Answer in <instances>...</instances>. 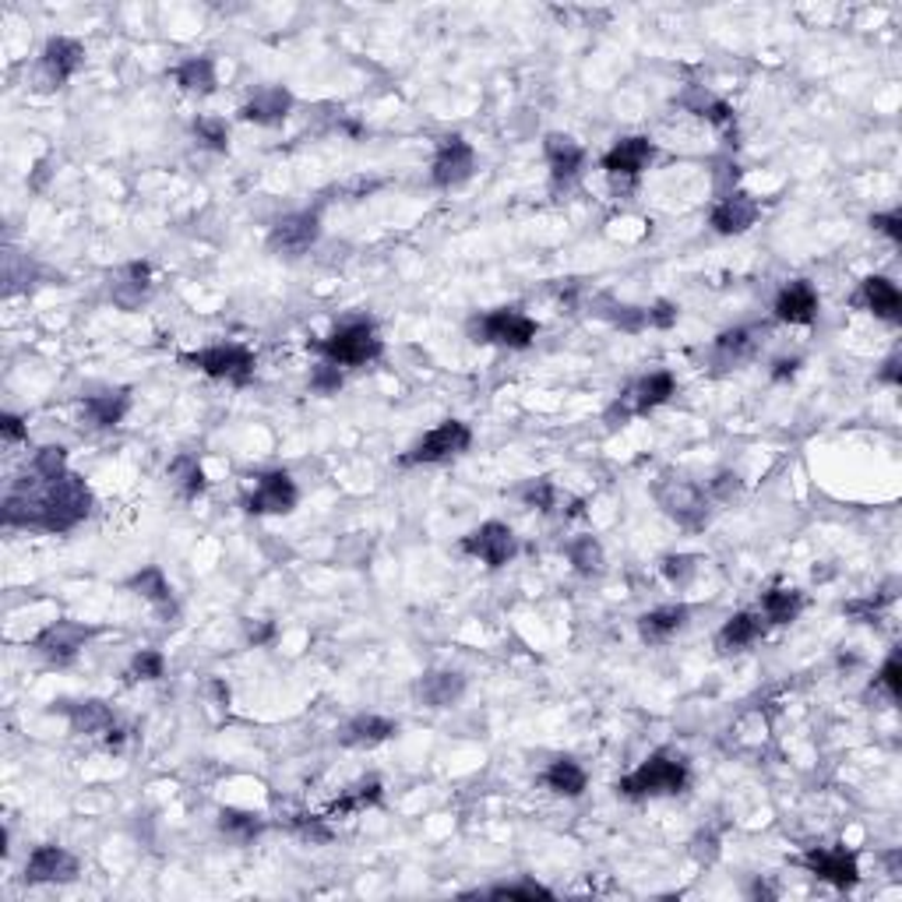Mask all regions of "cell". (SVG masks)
<instances>
[{"instance_id":"cell-27","label":"cell","mask_w":902,"mask_h":902,"mask_svg":"<svg viewBox=\"0 0 902 902\" xmlns=\"http://www.w3.org/2000/svg\"><path fill=\"white\" fill-rule=\"evenodd\" d=\"M131 409V391H106V395H89L82 402V417L89 426H96V431H109V426L124 423Z\"/></svg>"},{"instance_id":"cell-13","label":"cell","mask_w":902,"mask_h":902,"mask_svg":"<svg viewBox=\"0 0 902 902\" xmlns=\"http://www.w3.org/2000/svg\"><path fill=\"white\" fill-rule=\"evenodd\" d=\"M89 639H92V628L74 624V621H57V624L39 631V635L33 639V648L43 659L57 663V667H68V663L82 653V645Z\"/></svg>"},{"instance_id":"cell-46","label":"cell","mask_w":902,"mask_h":902,"mask_svg":"<svg viewBox=\"0 0 902 902\" xmlns=\"http://www.w3.org/2000/svg\"><path fill=\"white\" fill-rule=\"evenodd\" d=\"M311 388L318 391V395H336L342 388V371L336 367V363L321 360L318 367L311 371Z\"/></svg>"},{"instance_id":"cell-28","label":"cell","mask_w":902,"mask_h":902,"mask_svg":"<svg viewBox=\"0 0 902 902\" xmlns=\"http://www.w3.org/2000/svg\"><path fill=\"white\" fill-rule=\"evenodd\" d=\"M688 617L691 610L684 604H677V607H656V610H648L639 617V635L642 642L648 645H663V642H670L680 628L688 624Z\"/></svg>"},{"instance_id":"cell-38","label":"cell","mask_w":902,"mask_h":902,"mask_svg":"<svg viewBox=\"0 0 902 902\" xmlns=\"http://www.w3.org/2000/svg\"><path fill=\"white\" fill-rule=\"evenodd\" d=\"M169 480L173 487H177V494L180 497H198L204 487H209V480H204V469L195 455H177L169 462Z\"/></svg>"},{"instance_id":"cell-43","label":"cell","mask_w":902,"mask_h":902,"mask_svg":"<svg viewBox=\"0 0 902 902\" xmlns=\"http://www.w3.org/2000/svg\"><path fill=\"white\" fill-rule=\"evenodd\" d=\"M166 673V659L160 648H141V653L131 656V667H128V680H160Z\"/></svg>"},{"instance_id":"cell-19","label":"cell","mask_w":902,"mask_h":902,"mask_svg":"<svg viewBox=\"0 0 902 902\" xmlns=\"http://www.w3.org/2000/svg\"><path fill=\"white\" fill-rule=\"evenodd\" d=\"M853 304L870 311L875 318L889 321V325L902 321V293H899V286H895L889 276H867L860 282L857 296H853Z\"/></svg>"},{"instance_id":"cell-34","label":"cell","mask_w":902,"mask_h":902,"mask_svg":"<svg viewBox=\"0 0 902 902\" xmlns=\"http://www.w3.org/2000/svg\"><path fill=\"white\" fill-rule=\"evenodd\" d=\"M804 610V593L800 589H769L762 596V621L769 624H794Z\"/></svg>"},{"instance_id":"cell-9","label":"cell","mask_w":902,"mask_h":902,"mask_svg":"<svg viewBox=\"0 0 902 902\" xmlns=\"http://www.w3.org/2000/svg\"><path fill=\"white\" fill-rule=\"evenodd\" d=\"M321 236V215L318 212H293L282 215L268 233V250L282 258H300L318 244Z\"/></svg>"},{"instance_id":"cell-45","label":"cell","mask_w":902,"mask_h":902,"mask_svg":"<svg viewBox=\"0 0 902 902\" xmlns=\"http://www.w3.org/2000/svg\"><path fill=\"white\" fill-rule=\"evenodd\" d=\"M875 688H881L885 694H889V702L902 699V663H899V653H892L889 659H885V667L875 677Z\"/></svg>"},{"instance_id":"cell-35","label":"cell","mask_w":902,"mask_h":902,"mask_svg":"<svg viewBox=\"0 0 902 902\" xmlns=\"http://www.w3.org/2000/svg\"><path fill=\"white\" fill-rule=\"evenodd\" d=\"M564 553H567V561H572V567L582 578L599 575L604 572V564H607L604 543H599L596 536H575V540L564 547Z\"/></svg>"},{"instance_id":"cell-25","label":"cell","mask_w":902,"mask_h":902,"mask_svg":"<svg viewBox=\"0 0 902 902\" xmlns=\"http://www.w3.org/2000/svg\"><path fill=\"white\" fill-rule=\"evenodd\" d=\"M466 691V677L458 670H431L417 680V699L426 708H448L462 699Z\"/></svg>"},{"instance_id":"cell-6","label":"cell","mask_w":902,"mask_h":902,"mask_svg":"<svg viewBox=\"0 0 902 902\" xmlns=\"http://www.w3.org/2000/svg\"><path fill=\"white\" fill-rule=\"evenodd\" d=\"M180 363H187L191 371H201L215 377V382H230L236 388L250 385V377H255V353L244 350V345L236 342H226V345H209V350H198V353H180Z\"/></svg>"},{"instance_id":"cell-20","label":"cell","mask_w":902,"mask_h":902,"mask_svg":"<svg viewBox=\"0 0 902 902\" xmlns=\"http://www.w3.org/2000/svg\"><path fill=\"white\" fill-rule=\"evenodd\" d=\"M395 734H399V723H395V719L374 716V712H363V716H353L350 723L342 726L339 743H342V748L371 751V748H377V743L391 740Z\"/></svg>"},{"instance_id":"cell-3","label":"cell","mask_w":902,"mask_h":902,"mask_svg":"<svg viewBox=\"0 0 902 902\" xmlns=\"http://www.w3.org/2000/svg\"><path fill=\"white\" fill-rule=\"evenodd\" d=\"M314 353H321L336 367H363L385 353V342L377 336V328L371 321H345L331 336L311 342Z\"/></svg>"},{"instance_id":"cell-32","label":"cell","mask_w":902,"mask_h":902,"mask_svg":"<svg viewBox=\"0 0 902 902\" xmlns=\"http://www.w3.org/2000/svg\"><path fill=\"white\" fill-rule=\"evenodd\" d=\"M543 786L558 797H582L585 786H589V775L572 758H558L543 769Z\"/></svg>"},{"instance_id":"cell-5","label":"cell","mask_w":902,"mask_h":902,"mask_svg":"<svg viewBox=\"0 0 902 902\" xmlns=\"http://www.w3.org/2000/svg\"><path fill=\"white\" fill-rule=\"evenodd\" d=\"M536 331V325L529 314H522L518 307H497L483 314V318H472L469 325V336L472 342H483V345H504V350H529Z\"/></svg>"},{"instance_id":"cell-16","label":"cell","mask_w":902,"mask_h":902,"mask_svg":"<svg viewBox=\"0 0 902 902\" xmlns=\"http://www.w3.org/2000/svg\"><path fill=\"white\" fill-rule=\"evenodd\" d=\"M758 215H762V209H758V201L748 191H730L712 204L708 223L719 236H740L758 223Z\"/></svg>"},{"instance_id":"cell-37","label":"cell","mask_w":902,"mask_h":902,"mask_svg":"<svg viewBox=\"0 0 902 902\" xmlns=\"http://www.w3.org/2000/svg\"><path fill=\"white\" fill-rule=\"evenodd\" d=\"M754 350H758V331L754 328H730V331H723L716 342H712V353H716L723 363H740V360L754 356Z\"/></svg>"},{"instance_id":"cell-52","label":"cell","mask_w":902,"mask_h":902,"mask_svg":"<svg viewBox=\"0 0 902 902\" xmlns=\"http://www.w3.org/2000/svg\"><path fill=\"white\" fill-rule=\"evenodd\" d=\"M0 437H4L8 445H14V441H22V437H28L25 420L14 417V413H4V417H0Z\"/></svg>"},{"instance_id":"cell-11","label":"cell","mask_w":902,"mask_h":902,"mask_svg":"<svg viewBox=\"0 0 902 902\" xmlns=\"http://www.w3.org/2000/svg\"><path fill=\"white\" fill-rule=\"evenodd\" d=\"M458 547H462V553H469V558L483 561L487 567H504L515 558L518 540H515V532L504 526V522H483L480 529H472L469 536H462V543Z\"/></svg>"},{"instance_id":"cell-29","label":"cell","mask_w":902,"mask_h":902,"mask_svg":"<svg viewBox=\"0 0 902 902\" xmlns=\"http://www.w3.org/2000/svg\"><path fill=\"white\" fill-rule=\"evenodd\" d=\"M152 293V272H149V265H124L120 272H117V282H114V304L124 307V311H134L141 307L149 300Z\"/></svg>"},{"instance_id":"cell-10","label":"cell","mask_w":902,"mask_h":902,"mask_svg":"<svg viewBox=\"0 0 902 902\" xmlns=\"http://www.w3.org/2000/svg\"><path fill=\"white\" fill-rule=\"evenodd\" d=\"M472 169H477V152L462 138V134H448L437 141V152H434V166H431V180L434 187H452L466 184L472 177Z\"/></svg>"},{"instance_id":"cell-47","label":"cell","mask_w":902,"mask_h":902,"mask_svg":"<svg viewBox=\"0 0 902 902\" xmlns=\"http://www.w3.org/2000/svg\"><path fill=\"white\" fill-rule=\"evenodd\" d=\"M490 899H553L550 889H543V885H536V881H522V885H497V889H490L487 892Z\"/></svg>"},{"instance_id":"cell-53","label":"cell","mask_w":902,"mask_h":902,"mask_svg":"<svg viewBox=\"0 0 902 902\" xmlns=\"http://www.w3.org/2000/svg\"><path fill=\"white\" fill-rule=\"evenodd\" d=\"M244 635H247L250 645H265V642H272L276 624H268V621H247V624H244Z\"/></svg>"},{"instance_id":"cell-30","label":"cell","mask_w":902,"mask_h":902,"mask_svg":"<svg viewBox=\"0 0 902 902\" xmlns=\"http://www.w3.org/2000/svg\"><path fill=\"white\" fill-rule=\"evenodd\" d=\"M128 589L134 596L145 599V604H152L163 617L177 613V604H173V589H169V582H166V575L160 572V567H141V572H134L128 578Z\"/></svg>"},{"instance_id":"cell-44","label":"cell","mask_w":902,"mask_h":902,"mask_svg":"<svg viewBox=\"0 0 902 902\" xmlns=\"http://www.w3.org/2000/svg\"><path fill=\"white\" fill-rule=\"evenodd\" d=\"M518 497L526 508H536V512H553V504H558V487L550 480H529L526 487L518 490Z\"/></svg>"},{"instance_id":"cell-12","label":"cell","mask_w":902,"mask_h":902,"mask_svg":"<svg viewBox=\"0 0 902 902\" xmlns=\"http://www.w3.org/2000/svg\"><path fill=\"white\" fill-rule=\"evenodd\" d=\"M300 501V490L293 483V477L286 469H272L255 483L247 497V512L250 515H290Z\"/></svg>"},{"instance_id":"cell-22","label":"cell","mask_w":902,"mask_h":902,"mask_svg":"<svg viewBox=\"0 0 902 902\" xmlns=\"http://www.w3.org/2000/svg\"><path fill=\"white\" fill-rule=\"evenodd\" d=\"M772 311L783 325H811L818 318V290L804 279L789 282V286L775 296Z\"/></svg>"},{"instance_id":"cell-41","label":"cell","mask_w":902,"mask_h":902,"mask_svg":"<svg viewBox=\"0 0 902 902\" xmlns=\"http://www.w3.org/2000/svg\"><path fill=\"white\" fill-rule=\"evenodd\" d=\"M33 472L43 480V483H54L60 480L68 472V448H60V445H46L36 452L33 458Z\"/></svg>"},{"instance_id":"cell-54","label":"cell","mask_w":902,"mask_h":902,"mask_svg":"<svg viewBox=\"0 0 902 902\" xmlns=\"http://www.w3.org/2000/svg\"><path fill=\"white\" fill-rule=\"evenodd\" d=\"M878 382H881V385H899V382H902L899 356H889V360H885V367L878 371Z\"/></svg>"},{"instance_id":"cell-17","label":"cell","mask_w":902,"mask_h":902,"mask_svg":"<svg viewBox=\"0 0 902 902\" xmlns=\"http://www.w3.org/2000/svg\"><path fill=\"white\" fill-rule=\"evenodd\" d=\"M78 878V860L65 846H36L25 860L28 885H68Z\"/></svg>"},{"instance_id":"cell-24","label":"cell","mask_w":902,"mask_h":902,"mask_svg":"<svg viewBox=\"0 0 902 902\" xmlns=\"http://www.w3.org/2000/svg\"><path fill=\"white\" fill-rule=\"evenodd\" d=\"M60 705H65V716H68V723H71V730L82 734V737H106V734L117 726L114 708H109L106 702H99V699L60 702Z\"/></svg>"},{"instance_id":"cell-36","label":"cell","mask_w":902,"mask_h":902,"mask_svg":"<svg viewBox=\"0 0 902 902\" xmlns=\"http://www.w3.org/2000/svg\"><path fill=\"white\" fill-rule=\"evenodd\" d=\"M374 804H382V780H360L328 807V815H339V818L356 815V811H367Z\"/></svg>"},{"instance_id":"cell-48","label":"cell","mask_w":902,"mask_h":902,"mask_svg":"<svg viewBox=\"0 0 902 902\" xmlns=\"http://www.w3.org/2000/svg\"><path fill=\"white\" fill-rule=\"evenodd\" d=\"M293 832H296L300 839H307V843H328V839H331V832H328V825H325V818H318V815H300V818H293Z\"/></svg>"},{"instance_id":"cell-1","label":"cell","mask_w":902,"mask_h":902,"mask_svg":"<svg viewBox=\"0 0 902 902\" xmlns=\"http://www.w3.org/2000/svg\"><path fill=\"white\" fill-rule=\"evenodd\" d=\"M688 780H691V769L684 758L673 751H656V754H648L635 772L617 783V794H624L631 800L673 797V794H684Z\"/></svg>"},{"instance_id":"cell-23","label":"cell","mask_w":902,"mask_h":902,"mask_svg":"<svg viewBox=\"0 0 902 902\" xmlns=\"http://www.w3.org/2000/svg\"><path fill=\"white\" fill-rule=\"evenodd\" d=\"M765 635V621L762 613H751V610H740L734 617H726L723 628L716 631V653L730 656V653H743L748 645H754L758 639Z\"/></svg>"},{"instance_id":"cell-14","label":"cell","mask_w":902,"mask_h":902,"mask_svg":"<svg viewBox=\"0 0 902 902\" xmlns=\"http://www.w3.org/2000/svg\"><path fill=\"white\" fill-rule=\"evenodd\" d=\"M656 160V145L642 134L621 138L617 145L604 155V169L610 180H639L642 169H648Z\"/></svg>"},{"instance_id":"cell-15","label":"cell","mask_w":902,"mask_h":902,"mask_svg":"<svg viewBox=\"0 0 902 902\" xmlns=\"http://www.w3.org/2000/svg\"><path fill=\"white\" fill-rule=\"evenodd\" d=\"M800 864L811 870L818 881L832 885V889H839V892H846L860 881L857 857H853L850 850H811V853H804Z\"/></svg>"},{"instance_id":"cell-26","label":"cell","mask_w":902,"mask_h":902,"mask_svg":"<svg viewBox=\"0 0 902 902\" xmlns=\"http://www.w3.org/2000/svg\"><path fill=\"white\" fill-rule=\"evenodd\" d=\"M673 391H677V377L670 371H653V374H645L631 391H624V399L631 402V413L642 417L648 409H659L663 402H670Z\"/></svg>"},{"instance_id":"cell-21","label":"cell","mask_w":902,"mask_h":902,"mask_svg":"<svg viewBox=\"0 0 902 902\" xmlns=\"http://www.w3.org/2000/svg\"><path fill=\"white\" fill-rule=\"evenodd\" d=\"M543 155L550 163V177L558 184L575 180L582 173V166H585V149L572 134H561V131H553V134L543 138Z\"/></svg>"},{"instance_id":"cell-2","label":"cell","mask_w":902,"mask_h":902,"mask_svg":"<svg viewBox=\"0 0 902 902\" xmlns=\"http://www.w3.org/2000/svg\"><path fill=\"white\" fill-rule=\"evenodd\" d=\"M653 497L663 512H667L677 526H684L691 532H699L708 526V518H712V497H708V490H702L694 480L688 477H673V472H667V477H659L656 487H653Z\"/></svg>"},{"instance_id":"cell-33","label":"cell","mask_w":902,"mask_h":902,"mask_svg":"<svg viewBox=\"0 0 902 902\" xmlns=\"http://www.w3.org/2000/svg\"><path fill=\"white\" fill-rule=\"evenodd\" d=\"M593 314H596V318L610 321L613 328L628 331V336H639V331L648 328V307L617 304L613 296H596V300H593Z\"/></svg>"},{"instance_id":"cell-39","label":"cell","mask_w":902,"mask_h":902,"mask_svg":"<svg viewBox=\"0 0 902 902\" xmlns=\"http://www.w3.org/2000/svg\"><path fill=\"white\" fill-rule=\"evenodd\" d=\"M219 832L230 835L233 843H250L265 832V821L250 811H241V807H223L219 811Z\"/></svg>"},{"instance_id":"cell-42","label":"cell","mask_w":902,"mask_h":902,"mask_svg":"<svg viewBox=\"0 0 902 902\" xmlns=\"http://www.w3.org/2000/svg\"><path fill=\"white\" fill-rule=\"evenodd\" d=\"M699 567H702V558H694V553H667V558L659 561L663 578L673 585H688L694 575H699Z\"/></svg>"},{"instance_id":"cell-40","label":"cell","mask_w":902,"mask_h":902,"mask_svg":"<svg viewBox=\"0 0 902 902\" xmlns=\"http://www.w3.org/2000/svg\"><path fill=\"white\" fill-rule=\"evenodd\" d=\"M195 138H198V145L204 149H212V152H226L230 149V124L223 117H212V114H204L195 120Z\"/></svg>"},{"instance_id":"cell-8","label":"cell","mask_w":902,"mask_h":902,"mask_svg":"<svg viewBox=\"0 0 902 902\" xmlns=\"http://www.w3.org/2000/svg\"><path fill=\"white\" fill-rule=\"evenodd\" d=\"M85 68V46L68 36H54L43 46L39 68H36V89L54 92Z\"/></svg>"},{"instance_id":"cell-49","label":"cell","mask_w":902,"mask_h":902,"mask_svg":"<svg viewBox=\"0 0 902 902\" xmlns=\"http://www.w3.org/2000/svg\"><path fill=\"white\" fill-rule=\"evenodd\" d=\"M737 494H740V477H737V472H719V477L708 483V497L712 501H734Z\"/></svg>"},{"instance_id":"cell-50","label":"cell","mask_w":902,"mask_h":902,"mask_svg":"<svg viewBox=\"0 0 902 902\" xmlns=\"http://www.w3.org/2000/svg\"><path fill=\"white\" fill-rule=\"evenodd\" d=\"M870 230L885 233L892 244H902V215L899 212H875L870 215Z\"/></svg>"},{"instance_id":"cell-7","label":"cell","mask_w":902,"mask_h":902,"mask_svg":"<svg viewBox=\"0 0 902 902\" xmlns=\"http://www.w3.org/2000/svg\"><path fill=\"white\" fill-rule=\"evenodd\" d=\"M472 445V431L462 420H445L437 423L434 431H426L409 455H402L406 466H437V462H452V458L466 455Z\"/></svg>"},{"instance_id":"cell-18","label":"cell","mask_w":902,"mask_h":902,"mask_svg":"<svg viewBox=\"0 0 902 902\" xmlns=\"http://www.w3.org/2000/svg\"><path fill=\"white\" fill-rule=\"evenodd\" d=\"M293 106H296V99H293L290 89L265 85L241 106V120L258 124V128H276V124H282L293 114Z\"/></svg>"},{"instance_id":"cell-51","label":"cell","mask_w":902,"mask_h":902,"mask_svg":"<svg viewBox=\"0 0 902 902\" xmlns=\"http://www.w3.org/2000/svg\"><path fill=\"white\" fill-rule=\"evenodd\" d=\"M677 325V307L670 304V300H659V304L648 307V328H673Z\"/></svg>"},{"instance_id":"cell-31","label":"cell","mask_w":902,"mask_h":902,"mask_svg":"<svg viewBox=\"0 0 902 902\" xmlns=\"http://www.w3.org/2000/svg\"><path fill=\"white\" fill-rule=\"evenodd\" d=\"M173 82H177L184 92H191V96H212L215 85H219L215 60H212V57H191V60H184V65L173 68Z\"/></svg>"},{"instance_id":"cell-4","label":"cell","mask_w":902,"mask_h":902,"mask_svg":"<svg viewBox=\"0 0 902 902\" xmlns=\"http://www.w3.org/2000/svg\"><path fill=\"white\" fill-rule=\"evenodd\" d=\"M92 515V490L82 477L65 472L60 480L46 483L43 490V529L46 532H68L78 522Z\"/></svg>"},{"instance_id":"cell-55","label":"cell","mask_w":902,"mask_h":902,"mask_svg":"<svg viewBox=\"0 0 902 902\" xmlns=\"http://www.w3.org/2000/svg\"><path fill=\"white\" fill-rule=\"evenodd\" d=\"M797 367H800L797 356H794V360H775V363H772V377H775V382H786V377L797 374Z\"/></svg>"}]
</instances>
